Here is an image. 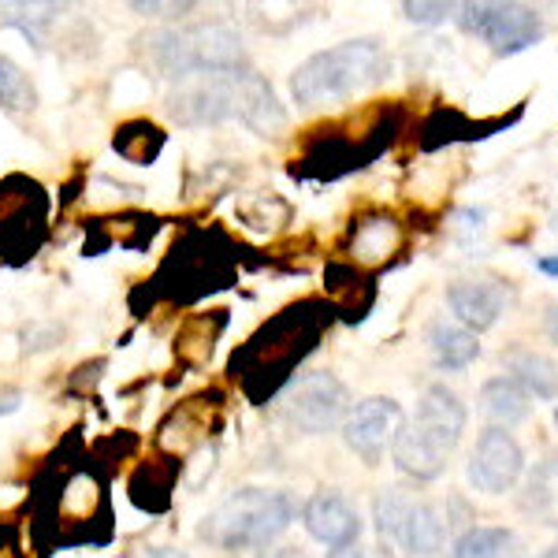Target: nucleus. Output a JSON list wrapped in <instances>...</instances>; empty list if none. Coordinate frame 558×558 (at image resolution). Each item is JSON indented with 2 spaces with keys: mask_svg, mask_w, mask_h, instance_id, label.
Segmentation results:
<instances>
[{
  "mask_svg": "<svg viewBox=\"0 0 558 558\" xmlns=\"http://www.w3.org/2000/svg\"><path fill=\"white\" fill-rule=\"evenodd\" d=\"M168 108H172L179 123H191V128L239 120L257 134H272L287 123L283 105L276 101V89L254 68L209 75V78H197V83L179 86Z\"/></svg>",
  "mask_w": 558,
  "mask_h": 558,
  "instance_id": "obj_1",
  "label": "nucleus"
},
{
  "mask_svg": "<svg viewBox=\"0 0 558 558\" xmlns=\"http://www.w3.org/2000/svg\"><path fill=\"white\" fill-rule=\"evenodd\" d=\"M465 421H470L465 402L451 387L428 384L417 399V410L410 417H402V425L391 439V458L399 465V473H407L410 481L421 484L439 481L454 447L462 444Z\"/></svg>",
  "mask_w": 558,
  "mask_h": 558,
  "instance_id": "obj_2",
  "label": "nucleus"
},
{
  "mask_svg": "<svg viewBox=\"0 0 558 558\" xmlns=\"http://www.w3.org/2000/svg\"><path fill=\"white\" fill-rule=\"evenodd\" d=\"M324 320H331V313H324V305L302 302L283 310L272 324H265L235 354V373L242 376L246 391L265 399L276 387L291 384V368L317 347Z\"/></svg>",
  "mask_w": 558,
  "mask_h": 558,
  "instance_id": "obj_3",
  "label": "nucleus"
},
{
  "mask_svg": "<svg viewBox=\"0 0 558 558\" xmlns=\"http://www.w3.org/2000/svg\"><path fill=\"white\" fill-rule=\"evenodd\" d=\"M149 64L172 86L197 83L209 75L250 68L246 45L228 23H191V26H165L142 38Z\"/></svg>",
  "mask_w": 558,
  "mask_h": 558,
  "instance_id": "obj_4",
  "label": "nucleus"
},
{
  "mask_svg": "<svg viewBox=\"0 0 558 558\" xmlns=\"http://www.w3.org/2000/svg\"><path fill=\"white\" fill-rule=\"evenodd\" d=\"M299 518V502L279 488H242L197 525V539L223 555L268 551Z\"/></svg>",
  "mask_w": 558,
  "mask_h": 558,
  "instance_id": "obj_5",
  "label": "nucleus"
},
{
  "mask_svg": "<svg viewBox=\"0 0 558 558\" xmlns=\"http://www.w3.org/2000/svg\"><path fill=\"white\" fill-rule=\"evenodd\" d=\"M387 71H391V52L384 49L380 38H350L313 52L305 64L294 68L291 97L294 105L347 101L365 86L380 83Z\"/></svg>",
  "mask_w": 558,
  "mask_h": 558,
  "instance_id": "obj_6",
  "label": "nucleus"
},
{
  "mask_svg": "<svg viewBox=\"0 0 558 558\" xmlns=\"http://www.w3.org/2000/svg\"><path fill=\"white\" fill-rule=\"evenodd\" d=\"M373 521L391 558H439L451 539V518L439 502L413 499L399 488H384L376 495Z\"/></svg>",
  "mask_w": 558,
  "mask_h": 558,
  "instance_id": "obj_7",
  "label": "nucleus"
},
{
  "mask_svg": "<svg viewBox=\"0 0 558 558\" xmlns=\"http://www.w3.org/2000/svg\"><path fill=\"white\" fill-rule=\"evenodd\" d=\"M454 23L476 41H484L495 57H518V52L533 49L544 41L547 23L539 8L529 4H458Z\"/></svg>",
  "mask_w": 558,
  "mask_h": 558,
  "instance_id": "obj_8",
  "label": "nucleus"
},
{
  "mask_svg": "<svg viewBox=\"0 0 558 558\" xmlns=\"http://www.w3.org/2000/svg\"><path fill=\"white\" fill-rule=\"evenodd\" d=\"M283 410L291 417V425L302 428L305 436H328V432L343 428L350 413V395L336 373L313 368V373L287 384Z\"/></svg>",
  "mask_w": 558,
  "mask_h": 558,
  "instance_id": "obj_9",
  "label": "nucleus"
},
{
  "mask_svg": "<svg viewBox=\"0 0 558 558\" xmlns=\"http://www.w3.org/2000/svg\"><path fill=\"white\" fill-rule=\"evenodd\" d=\"M49 197L34 179L12 175L0 183V254H26L41 242Z\"/></svg>",
  "mask_w": 558,
  "mask_h": 558,
  "instance_id": "obj_10",
  "label": "nucleus"
},
{
  "mask_svg": "<svg viewBox=\"0 0 558 558\" xmlns=\"http://www.w3.org/2000/svg\"><path fill=\"white\" fill-rule=\"evenodd\" d=\"M465 476L476 492L484 495H507L525 476V451L510 428H484L470 451Z\"/></svg>",
  "mask_w": 558,
  "mask_h": 558,
  "instance_id": "obj_11",
  "label": "nucleus"
},
{
  "mask_svg": "<svg viewBox=\"0 0 558 558\" xmlns=\"http://www.w3.org/2000/svg\"><path fill=\"white\" fill-rule=\"evenodd\" d=\"M402 425V407L395 399L373 395L362 399L343 421V444L362 458L365 465H380L384 454L391 451V439Z\"/></svg>",
  "mask_w": 558,
  "mask_h": 558,
  "instance_id": "obj_12",
  "label": "nucleus"
},
{
  "mask_svg": "<svg viewBox=\"0 0 558 558\" xmlns=\"http://www.w3.org/2000/svg\"><path fill=\"white\" fill-rule=\"evenodd\" d=\"M302 525H305V533L317 539V544L331 547V551L362 539V514H357L354 502L336 488H320L305 499Z\"/></svg>",
  "mask_w": 558,
  "mask_h": 558,
  "instance_id": "obj_13",
  "label": "nucleus"
},
{
  "mask_svg": "<svg viewBox=\"0 0 558 558\" xmlns=\"http://www.w3.org/2000/svg\"><path fill=\"white\" fill-rule=\"evenodd\" d=\"M510 302V287L502 279H458L447 287V305H451V317L476 331H488L495 320L502 317Z\"/></svg>",
  "mask_w": 558,
  "mask_h": 558,
  "instance_id": "obj_14",
  "label": "nucleus"
},
{
  "mask_svg": "<svg viewBox=\"0 0 558 558\" xmlns=\"http://www.w3.org/2000/svg\"><path fill=\"white\" fill-rule=\"evenodd\" d=\"M402 246V223L391 213H365L362 220H354L347 239V254L357 265H384L399 254Z\"/></svg>",
  "mask_w": 558,
  "mask_h": 558,
  "instance_id": "obj_15",
  "label": "nucleus"
},
{
  "mask_svg": "<svg viewBox=\"0 0 558 558\" xmlns=\"http://www.w3.org/2000/svg\"><path fill=\"white\" fill-rule=\"evenodd\" d=\"M502 368H507V380H514L529 399L551 402L558 399V362L539 350H510L502 354Z\"/></svg>",
  "mask_w": 558,
  "mask_h": 558,
  "instance_id": "obj_16",
  "label": "nucleus"
},
{
  "mask_svg": "<svg viewBox=\"0 0 558 558\" xmlns=\"http://www.w3.org/2000/svg\"><path fill=\"white\" fill-rule=\"evenodd\" d=\"M428 347H432L436 365L447 368V373H462V368H470L476 357H481V343H476L473 331L447 317L428 324Z\"/></svg>",
  "mask_w": 558,
  "mask_h": 558,
  "instance_id": "obj_17",
  "label": "nucleus"
},
{
  "mask_svg": "<svg viewBox=\"0 0 558 558\" xmlns=\"http://www.w3.org/2000/svg\"><path fill=\"white\" fill-rule=\"evenodd\" d=\"M476 402H481L484 417L492 421V428H514L533 413L529 395L521 391L514 380H507V376H492V380L481 387V399Z\"/></svg>",
  "mask_w": 558,
  "mask_h": 558,
  "instance_id": "obj_18",
  "label": "nucleus"
},
{
  "mask_svg": "<svg viewBox=\"0 0 558 558\" xmlns=\"http://www.w3.org/2000/svg\"><path fill=\"white\" fill-rule=\"evenodd\" d=\"M451 558H525V544L502 525H470L451 544Z\"/></svg>",
  "mask_w": 558,
  "mask_h": 558,
  "instance_id": "obj_19",
  "label": "nucleus"
},
{
  "mask_svg": "<svg viewBox=\"0 0 558 558\" xmlns=\"http://www.w3.org/2000/svg\"><path fill=\"white\" fill-rule=\"evenodd\" d=\"M521 510L539 518L544 525H558V454L539 458L536 470L529 473Z\"/></svg>",
  "mask_w": 558,
  "mask_h": 558,
  "instance_id": "obj_20",
  "label": "nucleus"
},
{
  "mask_svg": "<svg viewBox=\"0 0 558 558\" xmlns=\"http://www.w3.org/2000/svg\"><path fill=\"white\" fill-rule=\"evenodd\" d=\"M160 149H165V131L149 120H131L116 131V153L131 165H153Z\"/></svg>",
  "mask_w": 558,
  "mask_h": 558,
  "instance_id": "obj_21",
  "label": "nucleus"
},
{
  "mask_svg": "<svg viewBox=\"0 0 558 558\" xmlns=\"http://www.w3.org/2000/svg\"><path fill=\"white\" fill-rule=\"evenodd\" d=\"M34 105H38V94H34V83L26 78V71L12 57L0 52V108H8V112H34Z\"/></svg>",
  "mask_w": 558,
  "mask_h": 558,
  "instance_id": "obj_22",
  "label": "nucleus"
},
{
  "mask_svg": "<svg viewBox=\"0 0 558 558\" xmlns=\"http://www.w3.org/2000/svg\"><path fill=\"white\" fill-rule=\"evenodd\" d=\"M57 15H60L57 4H15V8H8L4 26H8V31H20L26 41L41 49L45 31L57 23Z\"/></svg>",
  "mask_w": 558,
  "mask_h": 558,
  "instance_id": "obj_23",
  "label": "nucleus"
},
{
  "mask_svg": "<svg viewBox=\"0 0 558 558\" xmlns=\"http://www.w3.org/2000/svg\"><path fill=\"white\" fill-rule=\"evenodd\" d=\"M454 12H458V4H425V0H421V4L417 0H407V4H402V15L421 26H436L444 20H454Z\"/></svg>",
  "mask_w": 558,
  "mask_h": 558,
  "instance_id": "obj_24",
  "label": "nucleus"
},
{
  "mask_svg": "<svg viewBox=\"0 0 558 558\" xmlns=\"http://www.w3.org/2000/svg\"><path fill=\"white\" fill-rule=\"evenodd\" d=\"M536 272L558 279V254H547V257H536Z\"/></svg>",
  "mask_w": 558,
  "mask_h": 558,
  "instance_id": "obj_25",
  "label": "nucleus"
},
{
  "mask_svg": "<svg viewBox=\"0 0 558 558\" xmlns=\"http://www.w3.org/2000/svg\"><path fill=\"white\" fill-rule=\"evenodd\" d=\"M328 558H373V555H368L362 544H350V547H336Z\"/></svg>",
  "mask_w": 558,
  "mask_h": 558,
  "instance_id": "obj_26",
  "label": "nucleus"
},
{
  "mask_svg": "<svg viewBox=\"0 0 558 558\" xmlns=\"http://www.w3.org/2000/svg\"><path fill=\"white\" fill-rule=\"evenodd\" d=\"M23 407V395L20 391H8V395H0V413H15Z\"/></svg>",
  "mask_w": 558,
  "mask_h": 558,
  "instance_id": "obj_27",
  "label": "nucleus"
},
{
  "mask_svg": "<svg viewBox=\"0 0 558 558\" xmlns=\"http://www.w3.org/2000/svg\"><path fill=\"white\" fill-rule=\"evenodd\" d=\"M138 558H191V555L172 551V547H149V551H142Z\"/></svg>",
  "mask_w": 558,
  "mask_h": 558,
  "instance_id": "obj_28",
  "label": "nucleus"
},
{
  "mask_svg": "<svg viewBox=\"0 0 558 558\" xmlns=\"http://www.w3.org/2000/svg\"><path fill=\"white\" fill-rule=\"evenodd\" d=\"M268 558H310L299 547H276V551H268Z\"/></svg>",
  "mask_w": 558,
  "mask_h": 558,
  "instance_id": "obj_29",
  "label": "nucleus"
},
{
  "mask_svg": "<svg viewBox=\"0 0 558 558\" xmlns=\"http://www.w3.org/2000/svg\"><path fill=\"white\" fill-rule=\"evenodd\" d=\"M547 336H551L555 343H558V305H555L551 313H547Z\"/></svg>",
  "mask_w": 558,
  "mask_h": 558,
  "instance_id": "obj_30",
  "label": "nucleus"
},
{
  "mask_svg": "<svg viewBox=\"0 0 558 558\" xmlns=\"http://www.w3.org/2000/svg\"><path fill=\"white\" fill-rule=\"evenodd\" d=\"M536 558H558V547H547L544 555H536Z\"/></svg>",
  "mask_w": 558,
  "mask_h": 558,
  "instance_id": "obj_31",
  "label": "nucleus"
},
{
  "mask_svg": "<svg viewBox=\"0 0 558 558\" xmlns=\"http://www.w3.org/2000/svg\"><path fill=\"white\" fill-rule=\"evenodd\" d=\"M555 425H558V407H555Z\"/></svg>",
  "mask_w": 558,
  "mask_h": 558,
  "instance_id": "obj_32",
  "label": "nucleus"
}]
</instances>
